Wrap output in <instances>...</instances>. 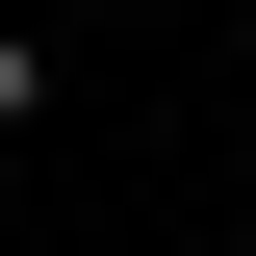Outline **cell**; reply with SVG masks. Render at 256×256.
Wrapping results in <instances>:
<instances>
[{
  "label": "cell",
  "mask_w": 256,
  "mask_h": 256,
  "mask_svg": "<svg viewBox=\"0 0 256 256\" xmlns=\"http://www.w3.org/2000/svg\"><path fill=\"white\" fill-rule=\"evenodd\" d=\"M26 128H52V52H26V26H0V154H26Z\"/></svg>",
  "instance_id": "cell-1"
}]
</instances>
